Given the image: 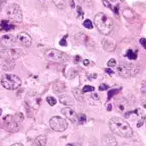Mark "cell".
<instances>
[{
	"mask_svg": "<svg viewBox=\"0 0 146 146\" xmlns=\"http://www.w3.org/2000/svg\"><path fill=\"white\" fill-rule=\"evenodd\" d=\"M111 132L122 138H131L133 135V131L128 122L120 117H113L109 122Z\"/></svg>",
	"mask_w": 146,
	"mask_h": 146,
	"instance_id": "cell-1",
	"label": "cell"
},
{
	"mask_svg": "<svg viewBox=\"0 0 146 146\" xmlns=\"http://www.w3.org/2000/svg\"><path fill=\"white\" fill-rule=\"evenodd\" d=\"M94 23L98 30L104 35L110 34L113 29V21L103 12L98 13L95 15Z\"/></svg>",
	"mask_w": 146,
	"mask_h": 146,
	"instance_id": "cell-2",
	"label": "cell"
},
{
	"mask_svg": "<svg viewBox=\"0 0 146 146\" xmlns=\"http://www.w3.org/2000/svg\"><path fill=\"white\" fill-rule=\"evenodd\" d=\"M23 121V115L21 113L13 115H6L3 119V126L5 129L10 132H17L19 130V123Z\"/></svg>",
	"mask_w": 146,
	"mask_h": 146,
	"instance_id": "cell-3",
	"label": "cell"
},
{
	"mask_svg": "<svg viewBox=\"0 0 146 146\" xmlns=\"http://www.w3.org/2000/svg\"><path fill=\"white\" fill-rule=\"evenodd\" d=\"M2 86L8 90H15L21 86V80L11 74H5L1 78Z\"/></svg>",
	"mask_w": 146,
	"mask_h": 146,
	"instance_id": "cell-4",
	"label": "cell"
},
{
	"mask_svg": "<svg viewBox=\"0 0 146 146\" xmlns=\"http://www.w3.org/2000/svg\"><path fill=\"white\" fill-rule=\"evenodd\" d=\"M44 58L51 62H64L68 60V56L56 49H49L44 51Z\"/></svg>",
	"mask_w": 146,
	"mask_h": 146,
	"instance_id": "cell-5",
	"label": "cell"
},
{
	"mask_svg": "<svg viewBox=\"0 0 146 146\" xmlns=\"http://www.w3.org/2000/svg\"><path fill=\"white\" fill-rule=\"evenodd\" d=\"M139 71V68L135 64L127 63V64H120L117 68V74L122 78H130L135 76Z\"/></svg>",
	"mask_w": 146,
	"mask_h": 146,
	"instance_id": "cell-6",
	"label": "cell"
},
{
	"mask_svg": "<svg viewBox=\"0 0 146 146\" xmlns=\"http://www.w3.org/2000/svg\"><path fill=\"white\" fill-rule=\"evenodd\" d=\"M6 14L9 20L15 22H21L22 21V11L21 7L16 3L9 4L6 9Z\"/></svg>",
	"mask_w": 146,
	"mask_h": 146,
	"instance_id": "cell-7",
	"label": "cell"
},
{
	"mask_svg": "<svg viewBox=\"0 0 146 146\" xmlns=\"http://www.w3.org/2000/svg\"><path fill=\"white\" fill-rule=\"evenodd\" d=\"M50 127L56 132H63L68 128V122L60 116H54L50 120Z\"/></svg>",
	"mask_w": 146,
	"mask_h": 146,
	"instance_id": "cell-8",
	"label": "cell"
},
{
	"mask_svg": "<svg viewBox=\"0 0 146 146\" xmlns=\"http://www.w3.org/2000/svg\"><path fill=\"white\" fill-rule=\"evenodd\" d=\"M22 52L19 49H3L0 51V57L4 61H14L15 59L19 58L21 56Z\"/></svg>",
	"mask_w": 146,
	"mask_h": 146,
	"instance_id": "cell-9",
	"label": "cell"
},
{
	"mask_svg": "<svg viewBox=\"0 0 146 146\" xmlns=\"http://www.w3.org/2000/svg\"><path fill=\"white\" fill-rule=\"evenodd\" d=\"M15 38L11 34H6L0 38V45L4 49L12 48L15 44Z\"/></svg>",
	"mask_w": 146,
	"mask_h": 146,
	"instance_id": "cell-10",
	"label": "cell"
},
{
	"mask_svg": "<svg viewBox=\"0 0 146 146\" xmlns=\"http://www.w3.org/2000/svg\"><path fill=\"white\" fill-rule=\"evenodd\" d=\"M16 38H17L18 42L24 47H29L32 44V38L27 33L21 32V33H18Z\"/></svg>",
	"mask_w": 146,
	"mask_h": 146,
	"instance_id": "cell-11",
	"label": "cell"
},
{
	"mask_svg": "<svg viewBox=\"0 0 146 146\" xmlns=\"http://www.w3.org/2000/svg\"><path fill=\"white\" fill-rule=\"evenodd\" d=\"M62 114L67 118L71 122L73 123H76L77 122V117H78V115L75 113V111L71 109L70 107H66L64 109L62 110Z\"/></svg>",
	"mask_w": 146,
	"mask_h": 146,
	"instance_id": "cell-12",
	"label": "cell"
},
{
	"mask_svg": "<svg viewBox=\"0 0 146 146\" xmlns=\"http://www.w3.org/2000/svg\"><path fill=\"white\" fill-rule=\"evenodd\" d=\"M27 104L32 107L33 109L34 108H38L39 105H40V103H41V98L38 96V95H35V94H33V95H28L27 97Z\"/></svg>",
	"mask_w": 146,
	"mask_h": 146,
	"instance_id": "cell-13",
	"label": "cell"
},
{
	"mask_svg": "<svg viewBox=\"0 0 146 146\" xmlns=\"http://www.w3.org/2000/svg\"><path fill=\"white\" fill-rule=\"evenodd\" d=\"M102 44H103V47L104 48V50H106L107 51L111 52L115 50V42L112 38H104L102 40Z\"/></svg>",
	"mask_w": 146,
	"mask_h": 146,
	"instance_id": "cell-14",
	"label": "cell"
},
{
	"mask_svg": "<svg viewBox=\"0 0 146 146\" xmlns=\"http://www.w3.org/2000/svg\"><path fill=\"white\" fill-rule=\"evenodd\" d=\"M115 107L117 109L118 111L123 113L127 110V101L123 98H118L115 99Z\"/></svg>",
	"mask_w": 146,
	"mask_h": 146,
	"instance_id": "cell-15",
	"label": "cell"
},
{
	"mask_svg": "<svg viewBox=\"0 0 146 146\" xmlns=\"http://www.w3.org/2000/svg\"><path fill=\"white\" fill-rule=\"evenodd\" d=\"M15 29V26L9 22V21H6V20H3L1 22H0V30L1 31H5V32H8V31H11Z\"/></svg>",
	"mask_w": 146,
	"mask_h": 146,
	"instance_id": "cell-16",
	"label": "cell"
},
{
	"mask_svg": "<svg viewBox=\"0 0 146 146\" xmlns=\"http://www.w3.org/2000/svg\"><path fill=\"white\" fill-rule=\"evenodd\" d=\"M103 143L104 146H117V142L115 139L110 135H107L104 138Z\"/></svg>",
	"mask_w": 146,
	"mask_h": 146,
	"instance_id": "cell-17",
	"label": "cell"
},
{
	"mask_svg": "<svg viewBox=\"0 0 146 146\" xmlns=\"http://www.w3.org/2000/svg\"><path fill=\"white\" fill-rule=\"evenodd\" d=\"M46 142H47V137L45 135H39L34 140V143L37 146H45Z\"/></svg>",
	"mask_w": 146,
	"mask_h": 146,
	"instance_id": "cell-18",
	"label": "cell"
},
{
	"mask_svg": "<svg viewBox=\"0 0 146 146\" xmlns=\"http://www.w3.org/2000/svg\"><path fill=\"white\" fill-rule=\"evenodd\" d=\"M52 2L60 9H65L67 7V0H52Z\"/></svg>",
	"mask_w": 146,
	"mask_h": 146,
	"instance_id": "cell-19",
	"label": "cell"
},
{
	"mask_svg": "<svg viewBox=\"0 0 146 146\" xmlns=\"http://www.w3.org/2000/svg\"><path fill=\"white\" fill-rule=\"evenodd\" d=\"M60 102L62 104L69 105V104H73V99L69 96H68V95H62V97H60Z\"/></svg>",
	"mask_w": 146,
	"mask_h": 146,
	"instance_id": "cell-20",
	"label": "cell"
},
{
	"mask_svg": "<svg viewBox=\"0 0 146 146\" xmlns=\"http://www.w3.org/2000/svg\"><path fill=\"white\" fill-rule=\"evenodd\" d=\"M121 91V88H115V89H110L108 92V100H110L114 96L118 94Z\"/></svg>",
	"mask_w": 146,
	"mask_h": 146,
	"instance_id": "cell-21",
	"label": "cell"
},
{
	"mask_svg": "<svg viewBox=\"0 0 146 146\" xmlns=\"http://www.w3.org/2000/svg\"><path fill=\"white\" fill-rule=\"evenodd\" d=\"M65 88H66L65 85L62 82H56V84H54V91H56V92H61L64 91Z\"/></svg>",
	"mask_w": 146,
	"mask_h": 146,
	"instance_id": "cell-22",
	"label": "cell"
},
{
	"mask_svg": "<svg viewBox=\"0 0 146 146\" xmlns=\"http://www.w3.org/2000/svg\"><path fill=\"white\" fill-rule=\"evenodd\" d=\"M127 57L129 60H136L137 59V53L134 52L133 50H128L127 51Z\"/></svg>",
	"mask_w": 146,
	"mask_h": 146,
	"instance_id": "cell-23",
	"label": "cell"
},
{
	"mask_svg": "<svg viewBox=\"0 0 146 146\" xmlns=\"http://www.w3.org/2000/svg\"><path fill=\"white\" fill-rule=\"evenodd\" d=\"M77 119H78V120H77V122H78L80 125H82V124H84V123L86 121V115H84V114H79Z\"/></svg>",
	"mask_w": 146,
	"mask_h": 146,
	"instance_id": "cell-24",
	"label": "cell"
},
{
	"mask_svg": "<svg viewBox=\"0 0 146 146\" xmlns=\"http://www.w3.org/2000/svg\"><path fill=\"white\" fill-rule=\"evenodd\" d=\"M83 26H84L86 28H87V29H92V28H93V24H92V21L89 20V19H86V20L84 21Z\"/></svg>",
	"mask_w": 146,
	"mask_h": 146,
	"instance_id": "cell-25",
	"label": "cell"
},
{
	"mask_svg": "<svg viewBox=\"0 0 146 146\" xmlns=\"http://www.w3.org/2000/svg\"><path fill=\"white\" fill-rule=\"evenodd\" d=\"M46 101H47V103L50 106H54L56 104V99L55 98H53V97H47L46 98Z\"/></svg>",
	"mask_w": 146,
	"mask_h": 146,
	"instance_id": "cell-26",
	"label": "cell"
},
{
	"mask_svg": "<svg viewBox=\"0 0 146 146\" xmlns=\"http://www.w3.org/2000/svg\"><path fill=\"white\" fill-rule=\"evenodd\" d=\"M95 90V88L92 86H85L82 89V92H93Z\"/></svg>",
	"mask_w": 146,
	"mask_h": 146,
	"instance_id": "cell-27",
	"label": "cell"
},
{
	"mask_svg": "<svg viewBox=\"0 0 146 146\" xmlns=\"http://www.w3.org/2000/svg\"><path fill=\"white\" fill-rule=\"evenodd\" d=\"M77 12H78V16H79V18L82 19L83 16H84V11L82 10V9H81L80 6H78V7H77Z\"/></svg>",
	"mask_w": 146,
	"mask_h": 146,
	"instance_id": "cell-28",
	"label": "cell"
},
{
	"mask_svg": "<svg viewBox=\"0 0 146 146\" xmlns=\"http://www.w3.org/2000/svg\"><path fill=\"white\" fill-rule=\"evenodd\" d=\"M107 64H108V66L109 67H115L116 66V61H115V59H114V58H111L108 62H107Z\"/></svg>",
	"mask_w": 146,
	"mask_h": 146,
	"instance_id": "cell-29",
	"label": "cell"
},
{
	"mask_svg": "<svg viewBox=\"0 0 146 146\" xmlns=\"http://www.w3.org/2000/svg\"><path fill=\"white\" fill-rule=\"evenodd\" d=\"M67 37H68V35L64 36V37L60 40V42H59V44H60V45H62V46H67V41H66Z\"/></svg>",
	"mask_w": 146,
	"mask_h": 146,
	"instance_id": "cell-30",
	"label": "cell"
},
{
	"mask_svg": "<svg viewBox=\"0 0 146 146\" xmlns=\"http://www.w3.org/2000/svg\"><path fill=\"white\" fill-rule=\"evenodd\" d=\"M141 103H142V105L144 106V108H145L146 109V93H142Z\"/></svg>",
	"mask_w": 146,
	"mask_h": 146,
	"instance_id": "cell-31",
	"label": "cell"
},
{
	"mask_svg": "<svg viewBox=\"0 0 146 146\" xmlns=\"http://www.w3.org/2000/svg\"><path fill=\"white\" fill-rule=\"evenodd\" d=\"M103 3H104V5L105 7H108V8H110L111 10H113V8H114V7L111 6L110 3L108 0H103Z\"/></svg>",
	"mask_w": 146,
	"mask_h": 146,
	"instance_id": "cell-32",
	"label": "cell"
},
{
	"mask_svg": "<svg viewBox=\"0 0 146 146\" xmlns=\"http://www.w3.org/2000/svg\"><path fill=\"white\" fill-rule=\"evenodd\" d=\"M110 88V86L106 84H101L99 86V91H105V90H108Z\"/></svg>",
	"mask_w": 146,
	"mask_h": 146,
	"instance_id": "cell-33",
	"label": "cell"
},
{
	"mask_svg": "<svg viewBox=\"0 0 146 146\" xmlns=\"http://www.w3.org/2000/svg\"><path fill=\"white\" fill-rule=\"evenodd\" d=\"M145 120V116H142V117H141V119L138 121V123H137V127H141L143 126V123H144Z\"/></svg>",
	"mask_w": 146,
	"mask_h": 146,
	"instance_id": "cell-34",
	"label": "cell"
},
{
	"mask_svg": "<svg viewBox=\"0 0 146 146\" xmlns=\"http://www.w3.org/2000/svg\"><path fill=\"white\" fill-rule=\"evenodd\" d=\"M139 43H140V44L146 49V38H140V40H139Z\"/></svg>",
	"mask_w": 146,
	"mask_h": 146,
	"instance_id": "cell-35",
	"label": "cell"
},
{
	"mask_svg": "<svg viewBox=\"0 0 146 146\" xmlns=\"http://www.w3.org/2000/svg\"><path fill=\"white\" fill-rule=\"evenodd\" d=\"M141 92H142V93H146V81H145V83H143V85H142Z\"/></svg>",
	"mask_w": 146,
	"mask_h": 146,
	"instance_id": "cell-36",
	"label": "cell"
},
{
	"mask_svg": "<svg viewBox=\"0 0 146 146\" xmlns=\"http://www.w3.org/2000/svg\"><path fill=\"white\" fill-rule=\"evenodd\" d=\"M105 72H106L107 74H114V71L111 70L110 68H105Z\"/></svg>",
	"mask_w": 146,
	"mask_h": 146,
	"instance_id": "cell-37",
	"label": "cell"
},
{
	"mask_svg": "<svg viewBox=\"0 0 146 146\" xmlns=\"http://www.w3.org/2000/svg\"><path fill=\"white\" fill-rule=\"evenodd\" d=\"M118 8H119V6H118V5H116L115 7H114V8H113V11L115 13V15H118Z\"/></svg>",
	"mask_w": 146,
	"mask_h": 146,
	"instance_id": "cell-38",
	"label": "cell"
},
{
	"mask_svg": "<svg viewBox=\"0 0 146 146\" xmlns=\"http://www.w3.org/2000/svg\"><path fill=\"white\" fill-rule=\"evenodd\" d=\"M83 64H84L85 66H88V65L90 64V61L87 60V59H85V60L83 61Z\"/></svg>",
	"mask_w": 146,
	"mask_h": 146,
	"instance_id": "cell-39",
	"label": "cell"
},
{
	"mask_svg": "<svg viewBox=\"0 0 146 146\" xmlns=\"http://www.w3.org/2000/svg\"><path fill=\"white\" fill-rule=\"evenodd\" d=\"M69 3H70V6H71V8H74L75 7V4H74V0H69Z\"/></svg>",
	"mask_w": 146,
	"mask_h": 146,
	"instance_id": "cell-40",
	"label": "cell"
},
{
	"mask_svg": "<svg viewBox=\"0 0 146 146\" xmlns=\"http://www.w3.org/2000/svg\"><path fill=\"white\" fill-rule=\"evenodd\" d=\"M6 1H7V0H0V8H1V7H3V6L5 4Z\"/></svg>",
	"mask_w": 146,
	"mask_h": 146,
	"instance_id": "cell-41",
	"label": "cell"
},
{
	"mask_svg": "<svg viewBox=\"0 0 146 146\" xmlns=\"http://www.w3.org/2000/svg\"><path fill=\"white\" fill-rule=\"evenodd\" d=\"M80 60V56H75V59H74L75 62H79Z\"/></svg>",
	"mask_w": 146,
	"mask_h": 146,
	"instance_id": "cell-42",
	"label": "cell"
},
{
	"mask_svg": "<svg viewBox=\"0 0 146 146\" xmlns=\"http://www.w3.org/2000/svg\"><path fill=\"white\" fill-rule=\"evenodd\" d=\"M11 146H24L22 144H21V143H15V144H14V145H12Z\"/></svg>",
	"mask_w": 146,
	"mask_h": 146,
	"instance_id": "cell-43",
	"label": "cell"
},
{
	"mask_svg": "<svg viewBox=\"0 0 146 146\" xmlns=\"http://www.w3.org/2000/svg\"><path fill=\"white\" fill-rule=\"evenodd\" d=\"M111 108H112V105H111V104H109V105H108V108H107L108 111H110V110H111Z\"/></svg>",
	"mask_w": 146,
	"mask_h": 146,
	"instance_id": "cell-44",
	"label": "cell"
},
{
	"mask_svg": "<svg viewBox=\"0 0 146 146\" xmlns=\"http://www.w3.org/2000/svg\"><path fill=\"white\" fill-rule=\"evenodd\" d=\"M97 96H98V94H93V98L98 99V97H97Z\"/></svg>",
	"mask_w": 146,
	"mask_h": 146,
	"instance_id": "cell-45",
	"label": "cell"
},
{
	"mask_svg": "<svg viewBox=\"0 0 146 146\" xmlns=\"http://www.w3.org/2000/svg\"><path fill=\"white\" fill-rule=\"evenodd\" d=\"M2 113H3V110H2V109L0 108V118H1V115H2Z\"/></svg>",
	"mask_w": 146,
	"mask_h": 146,
	"instance_id": "cell-46",
	"label": "cell"
},
{
	"mask_svg": "<svg viewBox=\"0 0 146 146\" xmlns=\"http://www.w3.org/2000/svg\"><path fill=\"white\" fill-rule=\"evenodd\" d=\"M66 146H74L73 145H71V144H68V145H67Z\"/></svg>",
	"mask_w": 146,
	"mask_h": 146,
	"instance_id": "cell-47",
	"label": "cell"
},
{
	"mask_svg": "<svg viewBox=\"0 0 146 146\" xmlns=\"http://www.w3.org/2000/svg\"><path fill=\"white\" fill-rule=\"evenodd\" d=\"M121 1H122V2H123V1H124V0H121Z\"/></svg>",
	"mask_w": 146,
	"mask_h": 146,
	"instance_id": "cell-48",
	"label": "cell"
},
{
	"mask_svg": "<svg viewBox=\"0 0 146 146\" xmlns=\"http://www.w3.org/2000/svg\"><path fill=\"white\" fill-rule=\"evenodd\" d=\"M145 124H146V121H145Z\"/></svg>",
	"mask_w": 146,
	"mask_h": 146,
	"instance_id": "cell-49",
	"label": "cell"
},
{
	"mask_svg": "<svg viewBox=\"0 0 146 146\" xmlns=\"http://www.w3.org/2000/svg\"><path fill=\"white\" fill-rule=\"evenodd\" d=\"M0 9H1V8H0Z\"/></svg>",
	"mask_w": 146,
	"mask_h": 146,
	"instance_id": "cell-50",
	"label": "cell"
}]
</instances>
